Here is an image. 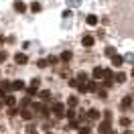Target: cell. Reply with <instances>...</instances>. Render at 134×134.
<instances>
[{
	"label": "cell",
	"mask_w": 134,
	"mask_h": 134,
	"mask_svg": "<svg viewBox=\"0 0 134 134\" xmlns=\"http://www.w3.org/2000/svg\"><path fill=\"white\" fill-rule=\"evenodd\" d=\"M114 25L124 37H134V0H118L116 2Z\"/></svg>",
	"instance_id": "obj_1"
},
{
	"label": "cell",
	"mask_w": 134,
	"mask_h": 134,
	"mask_svg": "<svg viewBox=\"0 0 134 134\" xmlns=\"http://www.w3.org/2000/svg\"><path fill=\"white\" fill-rule=\"evenodd\" d=\"M53 112L57 116H65V106L63 104H53Z\"/></svg>",
	"instance_id": "obj_2"
},
{
	"label": "cell",
	"mask_w": 134,
	"mask_h": 134,
	"mask_svg": "<svg viewBox=\"0 0 134 134\" xmlns=\"http://www.w3.org/2000/svg\"><path fill=\"white\" fill-rule=\"evenodd\" d=\"M120 106H122V110H128L130 106H132V96H126L124 100H122V104H120Z\"/></svg>",
	"instance_id": "obj_3"
},
{
	"label": "cell",
	"mask_w": 134,
	"mask_h": 134,
	"mask_svg": "<svg viewBox=\"0 0 134 134\" xmlns=\"http://www.w3.org/2000/svg\"><path fill=\"white\" fill-rule=\"evenodd\" d=\"M14 61H16V63H20V65H25L29 59H26V55H25V53H16V55H14Z\"/></svg>",
	"instance_id": "obj_4"
},
{
	"label": "cell",
	"mask_w": 134,
	"mask_h": 134,
	"mask_svg": "<svg viewBox=\"0 0 134 134\" xmlns=\"http://www.w3.org/2000/svg\"><path fill=\"white\" fill-rule=\"evenodd\" d=\"M85 23H87L90 26H96V25H98V16H96V14H87Z\"/></svg>",
	"instance_id": "obj_5"
},
{
	"label": "cell",
	"mask_w": 134,
	"mask_h": 134,
	"mask_svg": "<svg viewBox=\"0 0 134 134\" xmlns=\"http://www.w3.org/2000/svg\"><path fill=\"white\" fill-rule=\"evenodd\" d=\"M81 43H83V47H92L93 45V37L92 35H85L83 39H81Z\"/></svg>",
	"instance_id": "obj_6"
},
{
	"label": "cell",
	"mask_w": 134,
	"mask_h": 134,
	"mask_svg": "<svg viewBox=\"0 0 134 134\" xmlns=\"http://www.w3.org/2000/svg\"><path fill=\"white\" fill-rule=\"evenodd\" d=\"M100 77H104V69H100V67H96V69H93V79L98 81Z\"/></svg>",
	"instance_id": "obj_7"
},
{
	"label": "cell",
	"mask_w": 134,
	"mask_h": 134,
	"mask_svg": "<svg viewBox=\"0 0 134 134\" xmlns=\"http://www.w3.org/2000/svg\"><path fill=\"white\" fill-rule=\"evenodd\" d=\"M85 85H87V92H98V83H96V79L90 81V83H85Z\"/></svg>",
	"instance_id": "obj_8"
},
{
	"label": "cell",
	"mask_w": 134,
	"mask_h": 134,
	"mask_svg": "<svg viewBox=\"0 0 134 134\" xmlns=\"http://www.w3.org/2000/svg\"><path fill=\"white\" fill-rule=\"evenodd\" d=\"M4 98H6V100H4V104H6V106H10V108H12L14 104H16V100H14L12 96H4Z\"/></svg>",
	"instance_id": "obj_9"
},
{
	"label": "cell",
	"mask_w": 134,
	"mask_h": 134,
	"mask_svg": "<svg viewBox=\"0 0 134 134\" xmlns=\"http://www.w3.org/2000/svg\"><path fill=\"white\" fill-rule=\"evenodd\" d=\"M87 118H92V120H98V118H100V112H98V110H90V112H87Z\"/></svg>",
	"instance_id": "obj_10"
},
{
	"label": "cell",
	"mask_w": 134,
	"mask_h": 134,
	"mask_svg": "<svg viewBox=\"0 0 134 134\" xmlns=\"http://www.w3.org/2000/svg\"><path fill=\"white\" fill-rule=\"evenodd\" d=\"M112 63H114L116 67H120L122 65V57H120V55H114V57H112Z\"/></svg>",
	"instance_id": "obj_11"
},
{
	"label": "cell",
	"mask_w": 134,
	"mask_h": 134,
	"mask_svg": "<svg viewBox=\"0 0 134 134\" xmlns=\"http://www.w3.org/2000/svg\"><path fill=\"white\" fill-rule=\"evenodd\" d=\"M41 100H43V102H49V100H51V92H47V90H45V92H41Z\"/></svg>",
	"instance_id": "obj_12"
},
{
	"label": "cell",
	"mask_w": 134,
	"mask_h": 134,
	"mask_svg": "<svg viewBox=\"0 0 134 134\" xmlns=\"http://www.w3.org/2000/svg\"><path fill=\"white\" fill-rule=\"evenodd\" d=\"M14 8H16L18 12H25V8H26V6L23 4V2H20V0H18V2H14Z\"/></svg>",
	"instance_id": "obj_13"
},
{
	"label": "cell",
	"mask_w": 134,
	"mask_h": 134,
	"mask_svg": "<svg viewBox=\"0 0 134 134\" xmlns=\"http://www.w3.org/2000/svg\"><path fill=\"white\" fill-rule=\"evenodd\" d=\"M20 116L25 118V120H31V116H33V112H31V110H23V112H20Z\"/></svg>",
	"instance_id": "obj_14"
},
{
	"label": "cell",
	"mask_w": 134,
	"mask_h": 134,
	"mask_svg": "<svg viewBox=\"0 0 134 134\" xmlns=\"http://www.w3.org/2000/svg\"><path fill=\"white\" fill-rule=\"evenodd\" d=\"M12 90H25V83L18 79V81H14V83H12Z\"/></svg>",
	"instance_id": "obj_15"
},
{
	"label": "cell",
	"mask_w": 134,
	"mask_h": 134,
	"mask_svg": "<svg viewBox=\"0 0 134 134\" xmlns=\"http://www.w3.org/2000/svg\"><path fill=\"white\" fill-rule=\"evenodd\" d=\"M31 10H33V12H39V10H41V4H39V2H33V4H31Z\"/></svg>",
	"instance_id": "obj_16"
},
{
	"label": "cell",
	"mask_w": 134,
	"mask_h": 134,
	"mask_svg": "<svg viewBox=\"0 0 134 134\" xmlns=\"http://www.w3.org/2000/svg\"><path fill=\"white\" fill-rule=\"evenodd\" d=\"M106 55H108V57H114V55H116V49H114V47H108V49H106Z\"/></svg>",
	"instance_id": "obj_17"
},
{
	"label": "cell",
	"mask_w": 134,
	"mask_h": 134,
	"mask_svg": "<svg viewBox=\"0 0 134 134\" xmlns=\"http://www.w3.org/2000/svg\"><path fill=\"white\" fill-rule=\"evenodd\" d=\"M69 59H71V53H69V51L61 53V61H69Z\"/></svg>",
	"instance_id": "obj_18"
},
{
	"label": "cell",
	"mask_w": 134,
	"mask_h": 134,
	"mask_svg": "<svg viewBox=\"0 0 134 134\" xmlns=\"http://www.w3.org/2000/svg\"><path fill=\"white\" fill-rule=\"evenodd\" d=\"M85 79H87V73H83V71H81V73L77 75V81H81V83H85Z\"/></svg>",
	"instance_id": "obj_19"
},
{
	"label": "cell",
	"mask_w": 134,
	"mask_h": 134,
	"mask_svg": "<svg viewBox=\"0 0 134 134\" xmlns=\"http://www.w3.org/2000/svg\"><path fill=\"white\" fill-rule=\"evenodd\" d=\"M116 81H118V83H124V81H126V75H124V73H118V75H116Z\"/></svg>",
	"instance_id": "obj_20"
},
{
	"label": "cell",
	"mask_w": 134,
	"mask_h": 134,
	"mask_svg": "<svg viewBox=\"0 0 134 134\" xmlns=\"http://www.w3.org/2000/svg\"><path fill=\"white\" fill-rule=\"evenodd\" d=\"M39 83H41V79H37V77L31 81V85H33V87H37V90H39Z\"/></svg>",
	"instance_id": "obj_21"
},
{
	"label": "cell",
	"mask_w": 134,
	"mask_h": 134,
	"mask_svg": "<svg viewBox=\"0 0 134 134\" xmlns=\"http://www.w3.org/2000/svg\"><path fill=\"white\" fill-rule=\"evenodd\" d=\"M79 134H90V128H87V126H81V128H79Z\"/></svg>",
	"instance_id": "obj_22"
},
{
	"label": "cell",
	"mask_w": 134,
	"mask_h": 134,
	"mask_svg": "<svg viewBox=\"0 0 134 134\" xmlns=\"http://www.w3.org/2000/svg\"><path fill=\"white\" fill-rule=\"evenodd\" d=\"M120 124H122V126H128V124H130V120H128V118H120Z\"/></svg>",
	"instance_id": "obj_23"
},
{
	"label": "cell",
	"mask_w": 134,
	"mask_h": 134,
	"mask_svg": "<svg viewBox=\"0 0 134 134\" xmlns=\"http://www.w3.org/2000/svg\"><path fill=\"white\" fill-rule=\"evenodd\" d=\"M65 116H67V118H73V116H75V112H73V110H67Z\"/></svg>",
	"instance_id": "obj_24"
},
{
	"label": "cell",
	"mask_w": 134,
	"mask_h": 134,
	"mask_svg": "<svg viewBox=\"0 0 134 134\" xmlns=\"http://www.w3.org/2000/svg\"><path fill=\"white\" fill-rule=\"evenodd\" d=\"M37 65H39V67H47V61H45V59H41V61H39Z\"/></svg>",
	"instance_id": "obj_25"
},
{
	"label": "cell",
	"mask_w": 134,
	"mask_h": 134,
	"mask_svg": "<svg viewBox=\"0 0 134 134\" xmlns=\"http://www.w3.org/2000/svg\"><path fill=\"white\" fill-rule=\"evenodd\" d=\"M4 59H6V53H4V51H0V63H2Z\"/></svg>",
	"instance_id": "obj_26"
},
{
	"label": "cell",
	"mask_w": 134,
	"mask_h": 134,
	"mask_svg": "<svg viewBox=\"0 0 134 134\" xmlns=\"http://www.w3.org/2000/svg\"><path fill=\"white\" fill-rule=\"evenodd\" d=\"M69 2H71L73 6H77V4H79V0H69Z\"/></svg>",
	"instance_id": "obj_27"
},
{
	"label": "cell",
	"mask_w": 134,
	"mask_h": 134,
	"mask_svg": "<svg viewBox=\"0 0 134 134\" xmlns=\"http://www.w3.org/2000/svg\"><path fill=\"white\" fill-rule=\"evenodd\" d=\"M2 43H4V37H2V35H0V45H2Z\"/></svg>",
	"instance_id": "obj_28"
},
{
	"label": "cell",
	"mask_w": 134,
	"mask_h": 134,
	"mask_svg": "<svg viewBox=\"0 0 134 134\" xmlns=\"http://www.w3.org/2000/svg\"><path fill=\"white\" fill-rule=\"evenodd\" d=\"M0 108H2V100H0Z\"/></svg>",
	"instance_id": "obj_29"
},
{
	"label": "cell",
	"mask_w": 134,
	"mask_h": 134,
	"mask_svg": "<svg viewBox=\"0 0 134 134\" xmlns=\"http://www.w3.org/2000/svg\"><path fill=\"white\" fill-rule=\"evenodd\" d=\"M132 77H134V69H132Z\"/></svg>",
	"instance_id": "obj_30"
}]
</instances>
